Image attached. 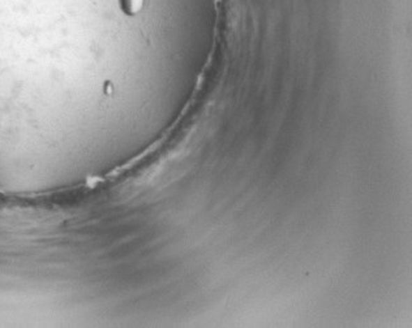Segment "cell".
I'll list each match as a JSON object with an SVG mask.
<instances>
[{
	"label": "cell",
	"instance_id": "cell-1",
	"mask_svg": "<svg viewBox=\"0 0 412 328\" xmlns=\"http://www.w3.org/2000/svg\"><path fill=\"white\" fill-rule=\"evenodd\" d=\"M121 8L124 12L135 15L142 8L144 0H121Z\"/></svg>",
	"mask_w": 412,
	"mask_h": 328
}]
</instances>
